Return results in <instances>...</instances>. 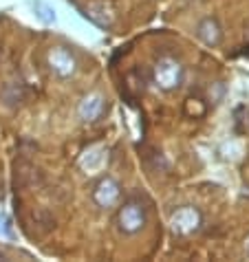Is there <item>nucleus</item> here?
Here are the masks:
<instances>
[{
	"label": "nucleus",
	"mask_w": 249,
	"mask_h": 262,
	"mask_svg": "<svg viewBox=\"0 0 249 262\" xmlns=\"http://www.w3.org/2000/svg\"><path fill=\"white\" fill-rule=\"evenodd\" d=\"M181 75H183L181 67L174 60H170V57H165V60H161L157 64V82H159L161 89L170 91L174 86H179Z\"/></svg>",
	"instance_id": "f257e3e1"
},
{
	"label": "nucleus",
	"mask_w": 249,
	"mask_h": 262,
	"mask_svg": "<svg viewBox=\"0 0 249 262\" xmlns=\"http://www.w3.org/2000/svg\"><path fill=\"white\" fill-rule=\"evenodd\" d=\"M143 209L141 205L137 203H126L121 209H119V227L126 231V234H133L139 227L143 225Z\"/></svg>",
	"instance_id": "f03ea898"
},
{
	"label": "nucleus",
	"mask_w": 249,
	"mask_h": 262,
	"mask_svg": "<svg viewBox=\"0 0 249 262\" xmlns=\"http://www.w3.org/2000/svg\"><path fill=\"white\" fill-rule=\"evenodd\" d=\"M196 38H199L203 45L208 47H216L223 38L221 25H218L216 18H203L199 25H196Z\"/></svg>",
	"instance_id": "7ed1b4c3"
},
{
	"label": "nucleus",
	"mask_w": 249,
	"mask_h": 262,
	"mask_svg": "<svg viewBox=\"0 0 249 262\" xmlns=\"http://www.w3.org/2000/svg\"><path fill=\"white\" fill-rule=\"evenodd\" d=\"M199 223H201V216H199L196 209L183 207L172 218V229L179 231V234H192V231L199 227Z\"/></svg>",
	"instance_id": "20e7f679"
},
{
	"label": "nucleus",
	"mask_w": 249,
	"mask_h": 262,
	"mask_svg": "<svg viewBox=\"0 0 249 262\" xmlns=\"http://www.w3.org/2000/svg\"><path fill=\"white\" fill-rule=\"evenodd\" d=\"M93 199L101 207H111L113 203L119 199V185H117L113 179L99 181V185L95 187V192H93Z\"/></svg>",
	"instance_id": "39448f33"
},
{
	"label": "nucleus",
	"mask_w": 249,
	"mask_h": 262,
	"mask_svg": "<svg viewBox=\"0 0 249 262\" xmlns=\"http://www.w3.org/2000/svg\"><path fill=\"white\" fill-rule=\"evenodd\" d=\"M49 62H51V71H55L60 77H69L71 73L75 71V60H73V55L64 49H55L53 53H51Z\"/></svg>",
	"instance_id": "423d86ee"
},
{
	"label": "nucleus",
	"mask_w": 249,
	"mask_h": 262,
	"mask_svg": "<svg viewBox=\"0 0 249 262\" xmlns=\"http://www.w3.org/2000/svg\"><path fill=\"white\" fill-rule=\"evenodd\" d=\"M104 111V101H101L99 95H91L82 101V106H79V115H82L84 121H95Z\"/></svg>",
	"instance_id": "0eeeda50"
},
{
	"label": "nucleus",
	"mask_w": 249,
	"mask_h": 262,
	"mask_svg": "<svg viewBox=\"0 0 249 262\" xmlns=\"http://www.w3.org/2000/svg\"><path fill=\"white\" fill-rule=\"evenodd\" d=\"M35 9H38L40 13V20H45V23H53L55 20V16H53V9H49V7L45 5V3H35Z\"/></svg>",
	"instance_id": "6e6552de"
}]
</instances>
